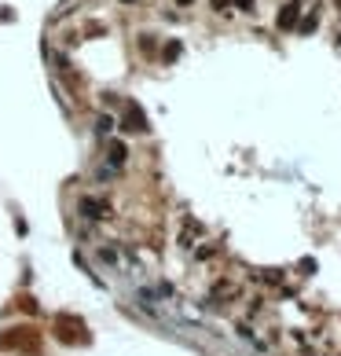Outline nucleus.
<instances>
[{
	"mask_svg": "<svg viewBox=\"0 0 341 356\" xmlns=\"http://www.w3.org/2000/svg\"><path fill=\"white\" fill-rule=\"evenodd\" d=\"M293 18H297V7H286V11L279 15V22H282V26H293Z\"/></svg>",
	"mask_w": 341,
	"mask_h": 356,
	"instance_id": "1",
	"label": "nucleus"
}]
</instances>
